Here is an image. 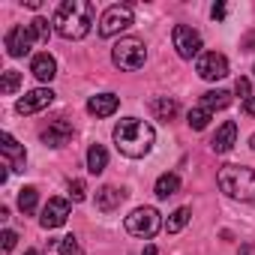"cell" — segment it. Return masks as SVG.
Masks as SVG:
<instances>
[{
    "label": "cell",
    "mask_w": 255,
    "mask_h": 255,
    "mask_svg": "<svg viewBox=\"0 0 255 255\" xmlns=\"http://www.w3.org/2000/svg\"><path fill=\"white\" fill-rule=\"evenodd\" d=\"M153 141H156V132L147 120H138V117H123L117 126H114V144L123 156L129 159H141L153 150Z\"/></svg>",
    "instance_id": "obj_1"
},
{
    "label": "cell",
    "mask_w": 255,
    "mask_h": 255,
    "mask_svg": "<svg viewBox=\"0 0 255 255\" xmlns=\"http://www.w3.org/2000/svg\"><path fill=\"white\" fill-rule=\"evenodd\" d=\"M51 24L63 39H84L93 27V6L87 0H63Z\"/></svg>",
    "instance_id": "obj_2"
},
{
    "label": "cell",
    "mask_w": 255,
    "mask_h": 255,
    "mask_svg": "<svg viewBox=\"0 0 255 255\" xmlns=\"http://www.w3.org/2000/svg\"><path fill=\"white\" fill-rule=\"evenodd\" d=\"M216 183H219V189L228 198L255 207V168H246V165H222L219 174H216Z\"/></svg>",
    "instance_id": "obj_3"
},
{
    "label": "cell",
    "mask_w": 255,
    "mask_h": 255,
    "mask_svg": "<svg viewBox=\"0 0 255 255\" xmlns=\"http://www.w3.org/2000/svg\"><path fill=\"white\" fill-rule=\"evenodd\" d=\"M111 60L117 69H126V72H135L144 66L147 60V45L138 39V36H123L117 39V45L111 48Z\"/></svg>",
    "instance_id": "obj_4"
},
{
    "label": "cell",
    "mask_w": 255,
    "mask_h": 255,
    "mask_svg": "<svg viewBox=\"0 0 255 255\" xmlns=\"http://www.w3.org/2000/svg\"><path fill=\"white\" fill-rule=\"evenodd\" d=\"M162 228V216L156 207H135L129 216H126V231L132 237H141V240H150L156 237Z\"/></svg>",
    "instance_id": "obj_5"
},
{
    "label": "cell",
    "mask_w": 255,
    "mask_h": 255,
    "mask_svg": "<svg viewBox=\"0 0 255 255\" xmlns=\"http://www.w3.org/2000/svg\"><path fill=\"white\" fill-rule=\"evenodd\" d=\"M132 21H135L132 6L114 3V6H108V9L102 12V18H99V36H105V39H108V36H117V33H123V30H129Z\"/></svg>",
    "instance_id": "obj_6"
},
{
    "label": "cell",
    "mask_w": 255,
    "mask_h": 255,
    "mask_svg": "<svg viewBox=\"0 0 255 255\" xmlns=\"http://www.w3.org/2000/svg\"><path fill=\"white\" fill-rule=\"evenodd\" d=\"M171 39H174V48H177V54H180L183 60L201 57V33H198L195 27H189V24H177L174 33H171Z\"/></svg>",
    "instance_id": "obj_7"
},
{
    "label": "cell",
    "mask_w": 255,
    "mask_h": 255,
    "mask_svg": "<svg viewBox=\"0 0 255 255\" xmlns=\"http://www.w3.org/2000/svg\"><path fill=\"white\" fill-rule=\"evenodd\" d=\"M33 42H36V36H33L30 24H15V27H9L6 36H3V45H6L9 57H24V54H30V45H33Z\"/></svg>",
    "instance_id": "obj_8"
},
{
    "label": "cell",
    "mask_w": 255,
    "mask_h": 255,
    "mask_svg": "<svg viewBox=\"0 0 255 255\" xmlns=\"http://www.w3.org/2000/svg\"><path fill=\"white\" fill-rule=\"evenodd\" d=\"M195 69H198V75H201L204 81H219V78L228 75V60H225V54H219V51H204V54L198 57Z\"/></svg>",
    "instance_id": "obj_9"
},
{
    "label": "cell",
    "mask_w": 255,
    "mask_h": 255,
    "mask_svg": "<svg viewBox=\"0 0 255 255\" xmlns=\"http://www.w3.org/2000/svg\"><path fill=\"white\" fill-rule=\"evenodd\" d=\"M51 102H54V90H51V87H36V90L24 93V96L18 99L15 111H18V114H36V111L48 108Z\"/></svg>",
    "instance_id": "obj_10"
},
{
    "label": "cell",
    "mask_w": 255,
    "mask_h": 255,
    "mask_svg": "<svg viewBox=\"0 0 255 255\" xmlns=\"http://www.w3.org/2000/svg\"><path fill=\"white\" fill-rule=\"evenodd\" d=\"M0 153H3V162L12 168V171H24V165H27V150H24V144H18L9 132H3L0 135Z\"/></svg>",
    "instance_id": "obj_11"
},
{
    "label": "cell",
    "mask_w": 255,
    "mask_h": 255,
    "mask_svg": "<svg viewBox=\"0 0 255 255\" xmlns=\"http://www.w3.org/2000/svg\"><path fill=\"white\" fill-rule=\"evenodd\" d=\"M66 219H69V201L66 198H48V204L42 207L39 225L42 228H60Z\"/></svg>",
    "instance_id": "obj_12"
},
{
    "label": "cell",
    "mask_w": 255,
    "mask_h": 255,
    "mask_svg": "<svg viewBox=\"0 0 255 255\" xmlns=\"http://www.w3.org/2000/svg\"><path fill=\"white\" fill-rule=\"evenodd\" d=\"M72 123L66 120V117H60V120H54V123H48V129H42V144L45 147H63V144H69V138H72Z\"/></svg>",
    "instance_id": "obj_13"
},
{
    "label": "cell",
    "mask_w": 255,
    "mask_h": 255,
    "mask_svg": "<svg viewBox=\"0 0 255 255\" xmlns=\"http://www.w3.org/2000/svg\"><path fill=\"white\" fill-rule=\"evenodd\" d=\"M234 141H237V123L234 120H225L219 129H216V135L210 138V147H213V153H228L234 147Z\"/></svg>",
    "instance_id": "obj_14"
},
{
    "label": "cell",
    "mask_w": 255,
    "mask_h": 255,
    "mask_svg": "<svg viewBox=\"0 0 255 255\" xmlns=\"http://www.w3.org/2000/svg\"><path fill=\"white\" fill-rule=\"evenodd\" d=\"M117 108H120V96H114V93H96L87 99V111L93 117H111Z\"/></svg>",
    "instance_id": "obj_15"
},
{
    "label": "cell",
    "mask_w": 255,
    "mask_h": 255,
    "mask_svg": "<svg viewBox=\"0 0 255 255\" xmlns=\"http://www.w3.org/2000/svg\"><path fill=\"white\" fill-rule=\"evenodd\" d=\"M123 198H126L123 189H117V186H99L96 189V210L111 213V210H117L123 204Z\"/></svg>",
    "instance_id": "obj_16"
},
{
    "label": "cell",
    "mask_w": 255,
    "mask_h": 255,
    "mask_svg": "<svg viewBox=\"0 0 255 255\" xmlns=\"http://www.w3.org/2000/svg\"><path fill=\"white\" fill-rule=\"evenodd\" d=\"M30 72H33L36 81H51V78L57 75V60H54L48 51H42V54H36V57L30 60Z\"/></svg>",
    "instance_id": "obj_17"
},
{
    "label": "cell",
    "mask_w": 255,
    "mask_h": 255,
    "mask_svg": "<svg viewBox=\"0 0 255 255\" xmlns=\"http://www.w3.org/2000/svg\"><path fill=\"white\" fill-rule=\"evenodd\" d=\"M177 111H180V105H177V99H171V96H156V99H150V114L156 117V120H174L177 117Z\"/></svg>",
    "instance_id": "obj_18"
},
{
    "label": "cell",
    "mask_w": 255,
    "mask_h": 255,
    "mask_svg": "<svg viewBox=\"0 0 255 255\" xmlns=\"http://www.w3.org/2000/svg\"><path fill=\"white\" fill-rule=\"evenodd\" d=\"M153 192H156V198H171V195H177V192H180V177H177L174 171L159 174L156 183H153Z\"/></svg>",
    "instance_id": "obj_19"
},
{
    "label": "cell",
    "mask_w": 255,
    "mask_h": 255,
    "mask_svg": "<svg viewBox=\"0 0 255 255\" xmlns=\"http://www.w3.org/2000/svg\"><path fill=\"white\" fill-rule=\"evenodd\" d=\"M231 105V93L228 90H207L204 96H201V108H207L210 114L213 111H222V108H228Z\"/></svg>",
    "instance_id": "obj_20"
},
{
    "label": "cell",
    "mask_w": 255,
    "mask_h": 255,
    "mask_svg": "<svg viewBox=\"0 0 255 255\" xmlns=\"http://www.w3.org/2000/svg\"><path fill=\"white\" fill-rule=\"evenodd\" d=\"M108 165V150L102 144H90L87 147V171L90 174H102Z\"/></svg>",
    "instance_id": "obj_21"
},
{
    "label": "cell",
    "mask_w": 255,
    "mask_h": 255,
    "mask_svg": "<svg viewBox=\"0 0 255 255\" xmlns=\"http://www.w3.org/2000/svg\"><path fill=\"white\" fill-rule=\"evenodd\" d=\"M48 255H81V249H78V240L72 234H66V237H57L48 243Z\"/></svg>",
    "instance_id": "obj_22"
},
{
    "label": "cell",
    "mask_w": 255,
    "mask_h": 255,
    "mask_svg": "<svg viewBox=\"0 0 255 255\" xmlns=\"http://www.w3.org/2000/svg\"><path fill=\"white\" fill-rule=\"evenodd\" d=\"M186 222H189V207H177V210H171V213H168L165 231H168V234H177V231H183V228H186Z\"/></svg>",
    "instance_id": "obj_23"
},
{
    "label": "cell",
    "mask_w": 255,
    "mask_h": 255,
    "mask_svg": "<svg viewBox=\"0 0 255 255\" xmlns=\"http://www.w3.org/2000/svg\"><path fill=\"white\" fill-rule=\"evenodd\" d=\"M36 201H39V192L33 186L18 189V207H21V213H33L36 210Z\"/></svg>",
    "instance_id": "obj_24"
},
{
    "label": "cell",
    "mask_w": 255,
    "mask_h": 255,
    "mask_svg": "<svg viewBox=\"0 0 255 255\" xmlns=\"http://www.w3.org/2000/svg\"><path fill=\"white\" fill-rule=\"evenodd\" d=\"M207 120H210V111H207V108H201V105L189 108V114H186L189 129H204V126H207Z\"/></svg>",
    "instance_id": "obj_25"
},
{
    "label": "cell",
    "mask_w": 255,
    "mask_h": 255,
    "mask_svg": "<svg viewBox=\"0 0 255 255\" xmlns=\"http://www.w3.org/2000/svg\"><path fill=\"white\" fill-rule=\"evenodd\" d=\"M21 87V72H15V69H6L3 72V78H0V93H15Z\"/></svg>",
    "instance_id": "obj_26"
},
{
    "label": "cell",
    "mask_w": 255,
    "mask_h": 255,
    "mask_svg": "<svg viewBox=\"0 0 255 255\" xmlns=\"http://www.w3.org/2000/svg\"><path fill=\"white\" fill-rule=\"evenodd\" d=\"M30 30H33V36H36V42H48V36H51V24H48V18H42V15H36V18L30 21Z\"/></svg>",
    "instance_id": "obj_27"
},
{
    "label": "cell",
    "mask_w": 255,
    "mask_h": 255,
    "mask_svg": "<svg viewBox=\"0 0 255 255\" xmlns=\"http://www.w3.org/2000/svg\"><path fill=\"white\" fill-rule=\"evenodd\" d=\"M69 195H72V201H84V195H87L84 180H69Z\"/></svg>",
    "instance_id": "obj_28"
},
{
    "label": "cell",
    "mask_w": 255,
    "mask_h": 255,
    "mask_svg": "<svg viewBox=\"0 0 255 255\" xmlns=\"http://www.w3.org/2000/svg\"><path fill=\"white\" fill-rule=\"evenodd\" d=\"M234 90H237V96L246 102L249 96H252V84H249V78H237V84H234Z\"/></svg>",
    "instance_id": "obj_29"
},
{
    "label": "cell",
    "mask_w": 255,
    "mask_h": 255,
    "mask_svg": "<svg viewBox=\"0 0 255 255\" xmlns=\"http://www.w3.org/2000/svg\"><path fill=\"white\" fill-rule=\"evenodd\" d=\"M0 240H3V252H12V249H15V240H18V234L6 228V231H3V237H0Z\"/></svg>",
    "instance_id": "obj_30"
},
{
    "label": "cell",
    "mask_w": 255,
    "mask_h": 255,
    "mask_svg": "<svg viewBox=\"0 0 255 255\" xmlns=\"http://www.w3.org/2000/svg\"><path fill=\"white\" fill-rule=\"evenodd\" d=\"M210 15H213V21H222V18L228 15V6H225V3H216V6L210 9Z\"/></svg>",
    "instance_id": "obj_31"
},
{
    "label": "cell",
    "mask_w": 255,
    "mask_h": 255,
    "mask_svg": "<svg viewBox=\"0 0 255 255\" xmlns=\"http://www.w3.org/2000/svg\"><path fill=\"white\" fill-rule=\"evenodd\" d=\"M243 114H249V117H255V96H249V99L243 102Z\"/></svg>",
    "instance_id": "obj_32"
},
{
    "label": "cell",
    "mask_w": 255,
    "mask_h": 255,
    "mask_svg": "<svg viewBox=\"0 0 255 255\" xmlns=\"http://www.w3.org/2000/svg\"><path fill=\"white\" fill-rule=\"evenodd\" d=\"M237 255H255V246H249V243H243V246H240V252H237Z\"/></svg>",
    "instance_id": "obj_33"
},
{
    "label": "cell",
    "mask_w": 255,
    "mask_h": 255,
    "mask_svg": "<svg viewBox=\"0 0 255 255\" xmlns=\"http://www.w3.org/2000/svg\"><path fill=\"white\" fill-rule=\"evenodd\" d=\"M144 255H159V249H156V246H147V249H144Z\"/></svg>",
    "instance_id": "obj_34"
},
{
    "label": "cell",
    "mask_w": 255,
    "mask_h": 255,
    "mask_svg": "<svg viewBox=\"0 0 255 255\" xmlns=\"http://www.w3.org/2000/svg\"><path fill=\"white\" fill-rule=\"evenodd\" d=\"M24 255H39V252H36V249H27V252H24Z\"/></svg>",
    "instance_id": "obj_35"
},
{
    "label": "cell",
    "mask_w": 255,
    "mask_h": 255,
    "mask_svg": "<svg viewBox=\"0 0 255 255\" xmlns=\"http://www.w3.org/2000/svg\"><path fill=\"white\" fill-rule=\"evenodd\" d=\"M249 144H252V150H255V135H252V138H249Z\"/></svg>",
    "instance_id": "obj_36"
},
{
    "label": "cell",
    "mask_w": 255,
    "mask_h": 255,
    "mask_svg": "<svg viewBox=\"0 0 255 255\" xmlns=\"http://www.w3.org/2000/svg\"><path fill=\"white\" fill-rule=\"evenodd\" d=\"M252 72H255V69H252Z\"/></svg>",
    "instance_id": "obj_37"
}]
</instances>
